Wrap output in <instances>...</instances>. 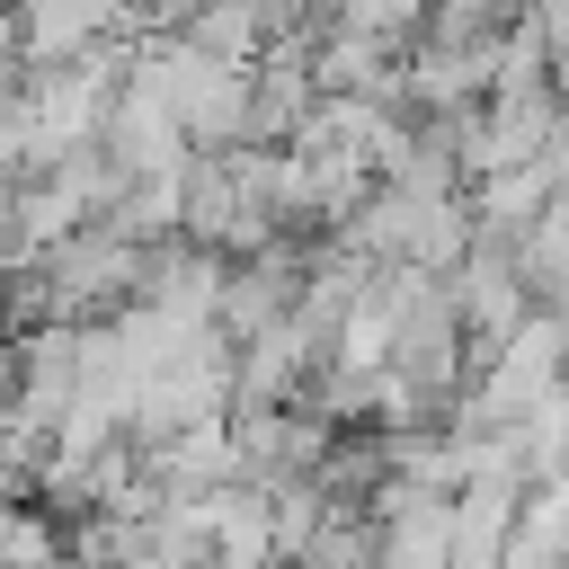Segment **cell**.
<instances>
[{
  "label": "cell",
  "instance_id": "1",
  "mask_svg": "<svg viewBox=\"0 0 569 569\" xmlns=\"http://www.w3.org/2000/svg\"><path fill=\"white\" fill-rule=\"evenodd\" d=\"M18 62H27V36H18V9L0 0V89L18 80Z\"/></svg>",
  "mask_w": 569,
  "mask_h": 569
},
{
  "label": "cell",
  "instance_id": "2",
  "mask_svg": "<svg viewBox=\"0 0 569 569\" xmlns=\"http://www.w3.org/2000/svg\"><path fill=\"white\" fill-rule=\"evenodd\" d=\"M9 382H18V347H0V391H9Z\"/></svg>",
  "mask_w": 569,
  "mask_h": 569
},
{
  "label": "cell",
  "instance_id": "3",
  "mask_svg": "<svg viewBox=\"0 0 569 569\" xmlns=\"http://www.w3.org/2000/svg\"><path fill=\"white\" fill-rule=\"evenodd\" d=\"M169 9H196V0H169Z\"/></svg>",
  "mask_w": 569,
  "mask_h": 569
},
{
  "label": "cell",
  "instance_id": "4",
  "mask_svg": "<svg viewBox=\"0 0 569 569\" xmlns=\"http://www.w3.org/2000/svg\"><path fill=\"white\" fill-rule=\"evenodd\" d=\"M302 9H320V0H302Z\"/></svg>",
  "mask_w": 569,
  "mask_h": 569
}]
</instances>
